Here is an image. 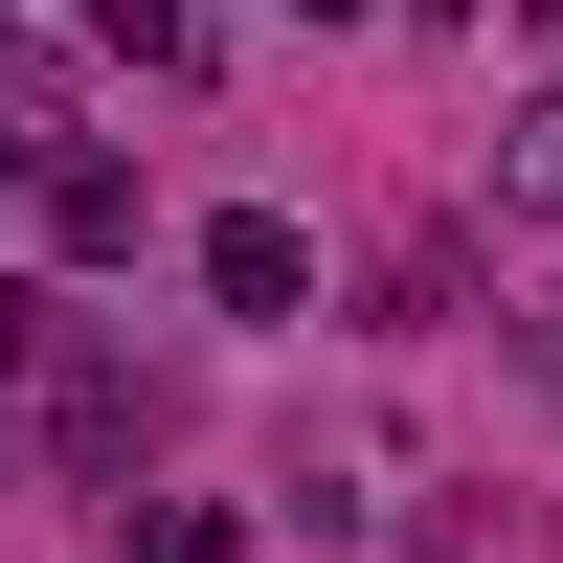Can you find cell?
Returning <instances> with one entry per match:
<instances>
[{
	"mask_svg": "<svg viewBox=\"0 0 563 563\" xmlns=\"http://www.w3.org/2000/svg\"><path fill=\"white\" fill-rule=\"evenodd\" d=\"M113 563H249V519H225V496H158V519H135Z\"/></svg>",
	"mask_w": 563,
	"mask_h": 563,
	"instance_id": "obj_3",
	"label": "cell"
},
{
	"mask_svg": "<svg viewBox=\"0 0 563 563\" xmlns=\"http://www.w3.org/2000/svg\"><path fill=\"white\" fill-rule=\"evenodd\" d=\"M23 361H45V294H23V271H0V384H23Z\"/></svg>",
	"mask_w": 563,
	"mask_h": 563,
	"instance_id": "obj_5",
	"label": "cell"
},
{
	"mask_svg": "<svg viewBox=\"0 0 563 563\" xmlns=\"http://www.w3.org/2000/svg\"><path fill=\"white\" fill-rule=\"evenodd\" d=\"M0 203H23V113H0Z\"/></svg>",
	"mask_w": 563,
	"mask_h": 563,
	"instance_id": "obj_6",
	"label": "cell"
},
{
	"mask_svg": "<svg viewBox=\"0 0 563 563\" xmlns=\"http://www.w3.org/2000/svg\"><path fill=\"white\" fill-rule=\"evenodd\" d=\"M496 203H563V90H541L519 135H496Z\"/></svg>",
	"mask_w": 563,
	"mask_h": 563,
	"instance_id": "obj_4",
	"label": "cell"
},
{
	"mask_svg": "<svg viewBox=\"0 0 563 563\" xmlns=\"http://www.w3.org/2000/svg\"><path fill=\"white\" fill-rule=\"evenodd\" d=\"M203 294H225V316H294V294H316V225L225 203V225H203Z\"/></svg>",
	"mask_w": 563,
	"mask_h": 563,
	"instance_id": "obj_1",
	"label": "cell"
},
{
	"mask_svg": "<svg viewBox=\"0 0 563 563\" xmlns=\"http://www.w3.org/2000/svg\"><path fill=\"white\" fill-rule=\"evenodd\" d=\"M45 249H135V180L113 158H45Z\"/></svg>",
	"mask_w": 563,
	"mask_h": 563,
	"instance_id": "obj_2",
	"label": "cell"
}]
</instances>
